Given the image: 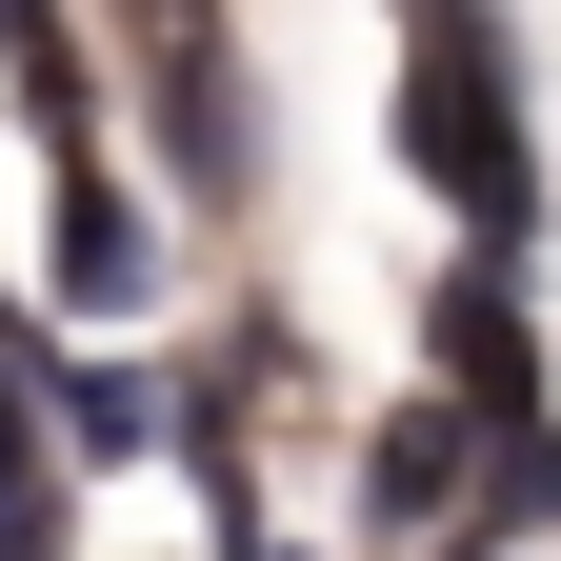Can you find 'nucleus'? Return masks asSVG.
<instances>
[{
    "label": "nucleus",
    "mask_w": 561,
    "mask_h": 561,
    "mask_svg": "<svg viewBox=\"0 0 561 561\" xmlns=\"http://www.w3.org/2000/svg\"><path fill=\"white\" fill-rule=\"evenodd\" d=\"M401 140H421V181L461 201V221H522V121H502V41L461 21H421V81H401Z\"/></svg>",
    "instance_id": "f257e3e1"
},
{
    "label": "nucleus",
    "mask_w": 561,
    "mask_h": 561,
    "mask_svg": "<svg viewBox=\"0 0 561 561\" xmlns=\"http://www.w3.org/2000/svg\"><path fill=\"white\" fill-rule=\"evenodd\" d=\"M161 161L221 201V181H261V121H241V41L221 21H161Z\"/></svg>",
    "instance_id": "f03ea898"
},
{
    "label": "nucleus",
    "mask_w": 561,
    "mask_h": 561,
    "mask_svg": "<svg viewBox=\"0 0 561 561\" xmlns=\"http://www.w3.org/2000/svg\"><path fill=\"white\" fill-rule=\"evenodd\" d=\"M60 301H81V321H140V301H161V221H140L101 161H60Z\"/></svg>",
    "instance_id": "7ed1b4c3"
},
{
    "label": "nucleus",
    "mask_w": 561,
    "mask_h": 561,
    "mask_svg": "<svg viewBox=\"0 0 561 561\" xmlns=\"http://www.w3.org/2000/svg\"><path fill=\"white\" fill-rule=\"evenodd\" d=\"M362 502H381V522H442V502H481V421H461V401H401L381 442H362Z\"/></svg>",
    "instance_id": "20e7f679"
},
{
    "label": "nucleus",
    "mask_w": 561,
    "mask_h": 561,
    "mask_svg": "<svg viewBox=\"0 0 561 561\" xmlns=\"http://www.w3.org/2000/svg\"><path fill=\"white\" fill-rule=\"evenodd\" d=\"M60 421H81V461H161V442H181V401L140 381V362H81V381H60Z\"/></svg>",
    "instance_id": "39448f33"
},
{
    "label": "nucleus",
    "mask_w": 561,
    "mask_h": 561,
    "mask_svg": "<svg viewBox=\"0 0 561 561\" xmlns=\"http://www.w3.org/2000/svg\"><path fill=\"white\" fill-rule=\"evenodd\" d=\"M21 442H41V421H21V381H0V541H21V502H41V461H21Z\"/></svg>",
    "instance_id": "423d86ee"
},
{
    "label": "nucleus",
    "mask_w": 561,
    "mask_h": 561,
    "mask_svg": "<svg viewBox=\"0 0 561 561\" xmlns=\"http://www.w3.org/2000/svg\"><path fill=\"white\" fill-rule=\"evenodd\" d=\"M140 21H201V0H140Z\"/></svg>",
    "instance_id": "0eeeda50"
}]
</instances>
